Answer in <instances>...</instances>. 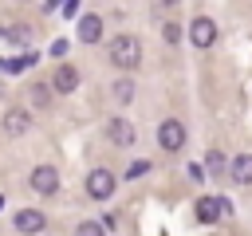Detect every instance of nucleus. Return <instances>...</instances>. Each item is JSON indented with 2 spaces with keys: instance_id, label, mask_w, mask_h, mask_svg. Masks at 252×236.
<instances>
[{
  "instance_id": "nucleus-1",
  "label": "nucleus",
  "mask_w": 252,
  "mask_h": 236,
  "mask_svg": "<svg viewBox=\"0 0 252 236\" xmlns=\"http://www.w3.org/2000/svg\"><path fill=\"white\" fill-rule=\"evenodd\" d=\"M106 55H110V63H114L118 71H134V67L142 63V43H138V35L122 31V35H114V39L106 43Z\"/></svg>"
},
{
  "instance_id": "nucleus-2",
  "label": "nucleus",
  "mask_w": 252,
  "mask_h": 236,
  "mask_svg": "<svg viewBox=\"0 0 252 236\" xmlns=\"http://www.w3.org/2000/svg\"><path fill=\"white\" fill-rule=\"evenodd\" d=\"M185 126L177 122V118H161V126H158V146L165 149V153H177L181 146H185Z\"/></svg>"
},
{
  "instance_id": "nucleus-3",
  "label": "nucleus",
  "mask_w": 252,
  "mask_h": 236,
  "mask_svg": "<svg viewBox=\"0 0 252 236\" xmlns=\"http://www.w3.org/2000/svg\"><path fill=\"white\" fill-rule=\"evenodd\" d=\"M189 43L193 47H213L217 43V24L209 20V16H197V20H189Z\"/></svg>"
},
{
  "instance_id": "nucleus-4",
  "label": "nucleus",
  "mask_w": 252,
  "mask_h": 236,
  "mask_svg": "<svg viewBox=\"0 0 252 236\" xmlns=\"http://www.w3.org/2000/svg\"><path fill=\"white\" fill-rule=\"evenodd\" d=\"M28 185H32L39 197H51V193L59 189V169H55V165H35L32 177H28Z\"/></svg>"
},
{
  "instance_id": "nucleus-5",
  "label": "nucleus",
  "mask_w": 252,
  "mask_h": 236,
  "mask_svg": "<svg viewBox=\"0 0 252 236\" xmlns=\"http://www.w3.org/2000/svg\"><path fill=\"white\" fill-rule=\"evenodd\" d=\"M114 189H118V181H114V173H110V169H91V177H87V193H91L94 201L114 197Z\"/></svg>"
},
{
  "instance_id": "nucleus-6",
  "label": "nucleus",
  "mask_w": 252,
  "mask_h": 236,
  "mask_svg": "<svg viewBox=\"0 0 252 236\" xmlns=\"http://www.w3.org/2000/svg\"><path fill=\"white\" fill-rule=\"evenodd\" d=\"M28 130H32V110L12 106V110L4 114V134H8V138H24Z\"/></svg>"
},
{
  "instance_id": "nucleus-7",
  "label": "nucleus",
  "mask_w": 252,
  "mask_h": 236,
  "mask_svg": "<svg viewBox=\"0 0 252 236\" xmlns=\"http://www.w3.org/2000/svg\"><path fill=\"white\" fill-rule=\"evenodd\" d=\"M43 228H47V216H43L39 208H20V212H16V232L35 236V232H43Z\"/></svg>"
},
{
  "instance_id": "nucleus-8",
  "label": "nucleus",
  "mask_w": 252,
  "mask_h": 236,
  "mask_svg": "<svg viewBox=\"0 0 252 236\" xmlns=\"http://www.w3.org/2000/svg\"><path fill=\"white\" fill-rule=\"evenodd\" d=\"M106 134H110V142L114 146H134V122L130 118H106Z\"/></svg>"
},
{
  "instance_id": "nucleus-9",
  "label": "nucleus",
  "mask_w": 252,
  "mask_h": 236,
  "mask_svg": "<svg viewBox=\"0 0 252 236\" xmlns=\"http://www.w3.org/2000/svg\"><path fill=\"white\" fill-rule=\"evenodd\" d=\"M79 87V71L71 67V63H59L55 67V75H51V90H59V94H71Z\"/></svg>"
},
{
  "instance_id": "nucleus-10",
  "label": "nucleus",
  "mask_w": 252,
  "mask_h": 236,
  "mask_svg": "<svg viewBox=\"0 0 252 236\" xmlns=\"http://www.w3.org/2000/svg\"><path fill=\"white\" fill-rule=\"evenodd\" d=\"M224 208H228V205H224L220 197H201V201H197V220H201V224H213Z\"/></svg>"
},
{
  "instance_id": "nucleus-11",
  "label": "nucleus",
  "mask_w": 252,
  "mask_h": 236,
  "mask_svg": "<svg viewBox=\"0 0 252 236\" xmlns=\"http://www.w3.org/2000/svg\"><path fill=\"white\" fill-rule=\"evenodd\" d=\"M79 39L83 43H98L102 39V20L98 16H83L79 20Z\"/></svg>"
},
{
  "instance_id": "nucleus-12",
  "label": "nucleus",
  "mask_w": 252,
  "mask_h": 236,
  "mask_svg": "<svg viewBox=\"0 0 252 236\" xmlns=\"http://www.w3.org/2000/svg\"><path fill=\"white\" fill-rule=\"evenodd\" d=\"M232 181L236 185H252V153H240L232 161Z\"/></svg>"
},
{
  "instance_id": "nucleus-13",
  "label": "nucleus",
  "mask_w": 252,
  "mask_h": 236,
  "mask_svg": "<svg viewBox=\"0 0 252 236\" xmlns=\"http://www.w3.org/2000/svg\"><path fill=\"white\" fill-rule=\"evenodd\" d=\"M28 94H32V106H39V110H43V106L51 102V83H32V87H28Z\"/></svg>"
},
{
  "instance_id": "nucleus-14",
  "label": "nucleus",
  "mask_w": 252,
  "mask_h": 236,
  "mask_svg": "<svg viewBox=\"0 0 252 236\" xmlns=\"http://www.w3.org/2000/svg\"><path fill=\"white\" fill-rule=\"evenodd\" d=\"M110 94H114V98H118V102H130V98H134V83H130V79H118V83H114V90H110Z\"/></svg>"
},
{
  "instance_id": "nucleus-15",
  "label": "nucleus",
  "mask_w": 252,
  "mask_h": 236,
  "mask_svg": "<svg viewBox=\"0 0 252 236\" xmlns=\"http://www.w3.org/2000/svg\"><path fill=\"white\" fill-rule=\"evenodd\" d=\"M161 35H165V43H181V24L177 20H165L161 24Z\"/></svg>"
},
{
  "instance_id": "nucleus-16",
  "label": "nucleus",
  "mask_w": 252,
  "mask_h": 236,
  "mask_svg": "<svg viewBox=\"0 0 252 236\" xmlns=\"http://www.w3.org/2000/svg\"><path fill=\"white\" fill-rule=\"evenodd\" d=\"M75 236H106V228H102V224H94V220H83V224L75 228Z\"/></svg>"
},
{
  "instance_id": "nucleus-17",
  "label": "nucleus",
  "mask_w": 252,
  "mask_h": 236,
  "mask_svg": "<svg viewBox=\"0 0 252 236\" xmlns=\"http://www.w3.org/2000/svg\"><path fill=\"white\" fill-rule=\"evenodd\" d=\"M205 165H209V173H213V177H220V173H224V153H217V149H213Z\"/></svg>"
},
{
  "instance_id": "nucleus-18",
  "label": "nucleus",
  "mask_w": 252,
  "mask_h": 236,
  "mask_svg": "<svg viewBox=\"0 0 252 236\" xmlns=\"http://www.w3.org/2000/svg\"><path fill=\"white\" fill-rule=\"evenodd\" d=\"M161 4H169V8H173V4H177V0H161Z\"/></svg>"
}]
</instances>
